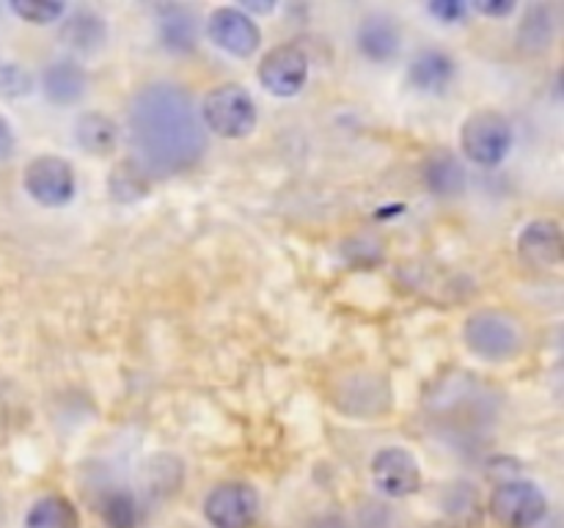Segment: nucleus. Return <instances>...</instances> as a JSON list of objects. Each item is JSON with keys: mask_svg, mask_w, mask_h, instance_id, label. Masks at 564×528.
I'll use <instances>...</instances> for the list:
<instances>
[{"mask_svg": "<svg viewBox=\"0 0 564 528\" xmlns=\"http://www.w3.org/2000/svg\"><path fill=\"white\" fill-rule=\"evenodd\" d=\"M130 143L135 165L171 176L191 168L207 148V132L185 88L171 82L143 86L130 102Z\"/></svg>", "mask_w": 564, "mask_h": 528, "instance_id": "f257e3e1", "label": "nucleus"}, {"mask_svg": "<svg viewBox=\"0 0 564 528\" xmlns=\"http://www.w3.org/2000/svg\"><path fill=\"white\" fill-rule=\"evenodd\" d=\"M468 350L477 358L490 363H505L521 352V328H518L516 319L505 311H494V308H485L468 317L466 328Z\"/></svg>", "mask_w": 564, "mask_h": 528, "instance_id": "f03ea898", "label": "nucleus"}, {"mask_svg": "<svg viewBox=\"0 0 564 528\" xmlns=\"http://www.w3.org/2000/svg\"><path fill=\"white\" fill-rule=\"evenodd\" d=\"M202 119L209 132L218 138H246L251 135L257 127V105H253L251 94L237 82H226V86L213 88L204 97Z\"/></svg>", "mask_w": 564, "mask_h": 528, "instance_id": "7ed1b4c3", "label": "nucleus"}, {"mask_svg": "<svg viewBox=\"0 0 564 528\" xmlns=\"http://www.w3.org/2000/svg\"><path fill=\"white\" fill-rule=\"evenodd\" d=\"M460 146L474 163L499 165L512 148V124L496 110H477L463 121Z\"/></svg>", "mask_w": 564, "mask_h": 528, "instance_id": "20e7f679", "label": "nucleus"}, {"mask_svg": "<svg viewBox=\"0 0 564 528\" xmlns=\"http://www.w3.org/2000/svg\"><path fill=\"white\" fill-rule=\"evenodd\" d=\"M549 512L543 490L532 482H505L490 495V515L501 528H538Z\"/></svg>", "mask_w": 564, "mask_h": 528, "instance_id": "39448f33", "label": "nucleus"}, {"mask_svg": "<svg viewBox=\"0 0 564 528\" xmlns=\"http://www.w3.org/2000/svg\"><path fill=\"white\" fill-rule=\"evenodd\" d=\"M22 185H25L28 196L42 207H66L75 196V170L66 160L44 154V157L31 160L25 165Z\"/></svg>", "mask_w": 564, "mask_h": 528, "instance_id": "423d86ee", "label": "nucleus"}, {"mask_svg": "<svg viewBox=\"0 0 564 528\" xmlns=\"http://www.w3.org/2000/svg\"><path fill=\"white\" fill-rule=\"evenodd\" d=\"M259 515V495L246 482H224L204 498V517L213 528H251Z\"/></svg>", "mask_w": 564, "mask_h": 528, "instance_id": "0eeeda50", "label": "nucleus"}, {"mask_svg": "<svg viewBox=\"0 0 564 528\" xmlns=\"http://www.w3.org/2000/svg\"><path fill=\"white\" fill-rule=\"evenodd\" d=\"M372 482L386 498H408L422 487V468L411 451L389 446L372 457Z\"/></svg>", "mask_w": 564, "mask_h": 528, "instance_id": "6e6552de", "label": "nucleus"}, {"mask_svg": "<svg viewBox=\"0 0 564 528\" xmlns=\"http://www.w3.org/2000/svg\"><path fill=\"white\" fill-rule=\"evenodd\" d=\"M308 80V58L301 47L281 44L259 61V82L275 97H295Z\"/></svg>", "mask_w": 564, "mask_h": 528, "instance_id": "1a4fd4ad", "label": "nucleus"}, {"mask_svg": "<svg viewBox=\"0 0 564 528\" xmlns=\"http://www.w3.org/2000/svg\"><path fill=\"white\" fill-rule=\"evenodd\" d=\"M207 36L213 38V44H218L224 53L237 55V58H248V55L257 53L259 42H262V31H259L257 22L240 9H231V6H220L209 14L207 20Z\"/></svg>", "mask_w": 564, "mask_h": 528, "instance_id": "9d476101", "label": "nucleus"}, {"mask_svg": "<svg viewBox=\"0 0 564 528\" xmlns=\"http://www.w3.org/2000/svg\"><path fill=\"white\" fill-rule=\"evenodd\" d=\"M564 237L556 220H532L527 229L518 237V256L529 264V267L549 270L562 262Z\"/></svg>", "mask_w": 564, "mask_h": 528, "instance_id": "9b49d317", "label": "nucleus"}, {"mask_svg": "<svg viewBox=\"0 0 564 528\" xmlns=\"http://www.w3.org/2000/svg\"><path fill=\"white\" fill-rule=\"evenodd\" d=\"M452 80H455V61L441 50H422L408 69V82L424 94H444Z\"/></svg>", "mask_w": 564, "mask_h": 528, "instance_id": "f8f14e48", "label": "nucleus"}, {"mask_svg": "<svg viewBox=\"0 0 564 528\" xmlns=\"http://www.w3.org/2000/svg\"><path fill=\"white\" fill-rule=\"evenodd\" d=\"M358 50L367 55L375 64H383V61H391L397 53H400V28L389 20V16H367V20L358 25Z\"/></svg>", "mask_w": 564, "mask_h": 528, "instance_id": "ddd939ff", "label": "nucleus"}, {"mask_svg": "<svg viewBox=\"0 0 564 528\" xmlns=\"http://www.w3.org/2000/svg\"><path fill=\"white\" fill-rule=\"evenodd\" d=\"M42 91L55 105L77 102L86 94V72L75 61H55L44 69Z\"/></svg>", "mask_w": 564, "mask_h": 528, "instance_id": "4468645a", "label": "nucleus"}, {"mask_svg": "<svg viewBox=\"0 0 564 528\" xmlns=\"http://www.w3.org/2000/svg\"><path fill=\"white\" fill-rule=\"evenodd\" d=\"M25 528H80V517L66 495L50 493L28 509Z\"/></svg>", "mask_w": 564, "mask_h": 528, "instance_id": "2eb2a0df", "label": "nucleus"}, {"mask_svg": "<svg viewBox=\"0 0 564 528\" xmlns=\"http://www.w3.org/2000/svg\"><path fill=\"white\" fill-rule=\"evenodd\" d=\"M75 138L88 154H110L119 143V127L102 113H86L75 127Z\"/></svg>", "mask_w": 564, "mask_h": 528, "instance_id": "dca6fc26", "label": "nucleus"}, {"mask_svg": "<svg viewBox=\"0 0 564 528\" xmlns=\"http://www.w3.org/2000/svg\"><path fill=\"white\" fill-rule=\"evenodd\" d=\"M160 38L169 50H180V53L193 50L196 47V14L182 9V6L163 9V14H160Z\"/></svg>", "mask_w": 564, "mask_h": 528, "instance_id": "f3484780", "label": "nucleus"}, {"mask_svg": "<svg viewBox=\"0 0 564 528\" xmlns=\"http://www.w3.org/2000/svg\"><path fill=\"white\" fill-rule=\"evenodd\" d=\"M424 182H427V187L435 196H460L463 187H466V170H463V165L452 154L441 152L424 168Z\"/></svg>", "mask_w": 564, "mask_h": 528, "instance_id": "a211bd4d", "label": "nucleus"}, {"mask_svg": "<svg viewBox=\"0 0 564 528\" xmlns=\"http://www.w3.org/2000/svg\"><path fill=\"white\" fill-rule=\"evenodd\" d=\"M61 38L66 42V47L91 53V50H97L105 42V22L97 14H91V11H77L72 20H66Z\"/></svg>", "mask_w": 564, "mask_h": 528, "instance_id": "6ab92c4d", "label": "nucleus"}, {"mask_svg": "<svg viewBox=\"0 0 564 528\" xmlns=\"http://www.w3.org/2000/svg\"><path fill=\"white\" fill-rule=\"evenodd\" d=\"M518 42L529 53H540L554 42V16L549 6H532L518 28Z\"/></svg>", "mask_w": 564, "mask_h": 528, "instance_id": "aec40b11", "label": "nucleus"}, {"mask_svg": "<svg viewBox=\"0 0 564 528\" xmlns=\"http://www.w3.org/2000/svg\"><path fill=\"white\" fill-rule=\"evenodd\" d=\"M147 170L135 163H124L119 168H113L110 174V193H113L119 201H138L149 193V179Z\"/></svg>", "mask_w": 564, "mask_h": 528, "instance_id": "412c9836", "label": "nucleus"}, {"mask_svg": "<svg viewBox=\"0 0 564 528\" xmlns=\"http://www.w3.org/2000/svg\"><path fill=\"white\" fill-rule=\"evenodd\" d=\"M102 517L110 528H135L138 526V509L135 501L124 490H116V493L105 495L102 501Z\"/></svg>", "mask_w": 564, "mask_h": 528, "instance_id": "4be33fe9", "label": "nucleus"}, {"mask_svg": "<svg viewBox=\"0 0 564 528\" xmlns=\"http://www.w3.org/2000/svg\"><path fill=\"white\" fill-rule=\"evenodd\" d=\"M11 11L20 20L31 22V25H50V22L64 16V3H53V0H14Z\"/></svg>", "mask_w": 564, "mask_h": 528, "instance_id": "5701e85b", "label": "nucleus"}, {"mask_svg": "<svg viewBox=\"0 0 564 528\" xmlns=\"http://www.w3.org/2000/svg\"><path fill=\"white\" fill-rule=\"evenodd\" d=\"M31 91V75L17 64H0V94L6 97H22Z\"/></svg>", "mask_w": 564, "mask_h": 528, "instance_id": "b1692460", "label": "nucleus"}, {"mask_svg": "<svg viewBox=\"0 0 564 528\" xmlns=\"http://www.w3.org/2000/svg\"><path fill=\"white\" fill-rule=\"evenodd\" d=\"M427 11L449 25V22H463V16L468 14V6L463 0H438V3H430Z\"/></svg>", "mask_w": 564, "mask_h": 528, "instance_id": "393cba45", "label": "nucleus"}, {"mask_svg": "<svg viewBox=\"0 0 564 528\" xmlns=\"http://www.w3.org/2000/svg\"><path fill=\"white\" fill-rule=\"evenodd\" d=\"M474 9L479 11V14H490V16H507L516 11V3H510V0H501V3H496V0H482V3H474Z\"/></svg>", "mask_w": 564, "mask_h": 528, "instance_id": "a878e982", "label": "nucleus"}, {"mask_svg": "<svg viewBox=\"0 0 564 528\" xmlns=\"http://www.w3.org/2000/svg\"><path fill=\"white\" fill-rule=\"evenodd\" d=\"M14 152V130H11L9 121L0 116V160H6Z\"/></svg>", "mask_w": 564, "mask_h": 528, "instance_id": "bb28decb", "label": "nucleus"}, {"mask_svg": "<svg viewBox=\"0 0 564 528\" xmlns=\"http://www.w3.org/2000/svg\"><path fill=\"white\" fill-rule=\"evenodd\" d=\"M312 528H347V522L336 515H325V517H319Z\"/></svg>", "mask_w": 564, "mask_h": 528, "instance_id": "cd10ccee", "label": "nucleus"}, {"mask_svg": "<svg viewBox=\"0 0 564 528\" xmlns=\"http://www.w3.org/2000/svg\"><path fill=\"white\" fill-rule=\"evenodd\" d=\"M246 9H251V11H273V3H246Z\"/></svg>", "mask_w": 564, "mask_h": 528, "instance_id": "c85d7f7f", "label": "nucleus"}]
</instances>
